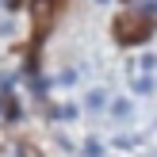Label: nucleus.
<instances>
[{
	"label": "nucleus",
	"mask_w": 157,
	"mask_h": 157,
	"mask_svg": "<svg viewBox=\"0 0 157 157\" xmlns=\"http://www.w3.org/2000/svg\"><path fill=\"white\" fill-rule=\"evenodd\" d=\"M150 31H153L150 12L146 15H119V23H115V35H119L123 42H138V38H146Z\"/></svg>",
	"instance_id": "1"
},
{
	"label": "nucleus",
	"mask_w": 157,
	"mask_h": 157,
	"mask_svg": "<svg viewBox=\"0 0 157 157\" xmlns=\"http://www.w3.org/2000/svg\"><path fill=\"white\" fill-rule=\"evenodd\" d=\"M111 115H115V119H130V104H127V100H111Z\"/></svg>",
	"instance_id": "2"
},
{
	"label": "nucleus",
	"mask_w": 157,
	"mask_h": 157,
	"mask_svg": "<svg viewBox=\"0 0 157 157\" xmlns=\"http://www.w3.org/2000/svg\"><path fill=\"white\" fill-rule=\"evenodd\" d=\"M84 157H100V146H96V142H88V146H84Z\"/></svg>",
	"instance_id": "5"
},
{
	"label": "nucleus",
	"mask_w": 157,
	"mask_h": 157,
	"mask_svg": "<svg viewBox=\"0 0 157 157\" xmlns=\"http://www.w3.org/2000/svg\"><path fill=\"white\" fill-rule=\"evenodd\" d=\"M104 100H107L104 92H88V100H84V104H88V107H104Z\"/></svg>",
	"instance_id": "4"
},
{
	"label": "nucleus",
	"mask_w": 157,
	"mask_h": 157,
	"mask_svg": "<svg viewBox=\"0 0 157 157\" xmlns=\"http://www.w3.org/2000/svg\"><path fill=\"white\" fill-rule=\"evenodd\" d=\"M134 92H142V96H150L153 92V77H134V84H130Z\"/></svg>",
	"instance_id": "3"
}]
</instances>
